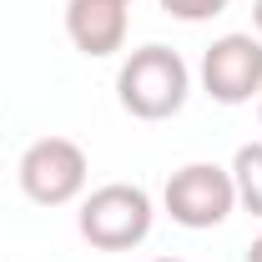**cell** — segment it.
Returning <instances> with one entry per match:
<instances>
[{
    "label": "cell",
    "mask_w": 262,
    "mask_h": 262,
    "mask_svg": "<svg viewBox=\"0 0 262 262\" xmlns=\"http://www.w3.org/2000/svg\"><path fill=\"white\" fill-rule=\"evenodd\" d=\"M187 91H192V71L187 61L171 51V46H141L131 51L121 71H116V96H121V111H131L136 121H166L187 106Z\"/></svg>",
    "instance_id": "obj_1"
},
{
    "label": "cell",
    "mask_w": 262,
    "mask_h": 262,
    "mask_svg": "<svg viewBox=\"0 0 262 262\" xmlns=\"http://www.w3.org/2000/svg\"><path fill=\"white\" fill-rule=\"evenodd\" d=\"M151 222H157V207H151L146 187H136V182H106V187H96L81 202V217H76L81 237L91 247H101V252L141 247L151 237Z\"/></svg>",
    "instance_id": "obj_2"
},
{
    "label": "cell",
    "mask_w": 262,
    "mask_h": 262,
    "mask_svg": "<svg viewBox=\"0 0 262 262\" xmlns=\"http://www.w3.org/2000/svg\"><path fill=\"white\" fill-rule=\"evenodd\" d=\"M162 207L171 212V222L187 232H207L222 227L237 207V187H232V171L217 162H187L166 177L162 187Z\"/></svg>",
    "instance_id": "obj_3"
},
{
    "label": "cell",
    "mask_w": 262,
    "mask_h": 262,
    "mask_svg": "<svg viewBox=\"0 0 262 262\" xmlns=\"http://www.w3.org/2000/svg\"><path fill=\"white\" fill-rule=\"evenodd\" d=\"M91 162L81 151V141L71 136H40L26 146L20 157V192L31 196L35 207H66L86 192Z\"/></svg>",
    "instance_id": "obj_4"
},
{
    "label": "cell",
    "mask_w": 262,
    "mask_h": 262,
    "mask_svg": "<svg viewBox=\"0 0 262 262\" xmlns=\"http://www.w3.org/2000/svg\"><path fill=\"white\" fill-rule=\"evenodd\" d=\"M202 91L217 106H247L262 96V35H217L202 51Z\"/></svg>",
    "instance_id": "obj_5"
},
{
    "label": "cell",
    "mask_w": 262,
    "mask_h": 262,
    "mask_svg": "<svg viewBox=\"0 0 262 262\" xmlns=\"http://www.w3.org/2000/svg\"><path fill=\"white\" fill-rule=\"evenodd\" d=\"M66 35L81 56H116L126 46L121 0H66Z\"/></svg>",
    "instance_id": "obj_6"
},
{
    "label": "cell",
    "mask_w": 262,
    "mask_h": 262,
    "mask_svg": "<svg viewBox=\"0 0 262 262\" xmlns=\"http://www.w3.org/2000/svg\"><path fill=\"white\" fill-rule=\"evenodd\" d=\"M227 171H232V187H237V207H247L252 217H262V141L237 146Z\"/></svg>",
    "instance_id": "obj_7"
},
{
    "label": "cell",
    "mask_w": 262,
    "mask_h": 262,
    "mask_svg": "<svg viewBox=\"0 0 262 262\" xmlns=\"http://www.w3.org/2000/svg\"><path fill=\"white\" fill-rule=\"evenodd\" d=\"M162 10L177 20H212L227 10V0H162Z\"/></svg>",
    "instance_id": "obj_8"
},
{
    "label": "cell",
    "mask_w": 262,
    "mask_h": 262,
    "mask_svg": "<svg viewBox=\"0 0 262 262\" xmlns=\"http://www.w3.org/2000/svg\"><path fill=\"white\" fill-rule=\"evenodd\" d=\"M247 262H262V237H252V247H247Z\"/></svg>",
    "instance_id": "obj_9"
},
{
    "label": "cell",
    "mask_w": 262,
    "mask_h": 262,
    "mask_svg": "<svg viewBox=\"0 0 262 262\" xmlns=\"http://www.w3.org/2000/svg\"><path fill=\"white\" fill-rule=\"evenodd\" d=\"M252 26H257V35H262V0H252Z\"/></svg>",
    "instance_id": "obj_10"
},
{
    "label": "cell",
    "mask_w": 262,
    "mask_h": 262,
    "mask_svg": "<svg viewBox=\"0 0 262 262\" xmlns=\"http://www.w3.org/2000/svg\"><path fill=\"white\" fill-rule=\"evenodd\" d=\"M151 262H182V257H151Z\"/></svg>",
    "instance_id": "obj_11"
},
{
    "label": "cell",
    "mask_w": 262,
    "mask_h": 262,
    "mask_svg": "<svg viewBox=\"0 0 262 262\" xmlns=\"http://www.w3.org/2000/svg\"><path fill=\"white\" fill-rule=\"evenodd\" d=\"M257 116H262V96H257Z\"/></svg>",
    "instance_id": "obj_12"
},
{
    "label": "cell",
    "mask_w": 262,
    "mask_h": 262,
    "mask_svg": "<svg viewBox=\"0 0 262 262\" xmlns=\"http://www.w3.org/2000/svg\"><path fill=\"white\" fill-rule=\"evenodd\" d=\"M121 5H131V0H121Z\"/></svg>",
    "instance_id": "obj_13"
}]
</instances>
